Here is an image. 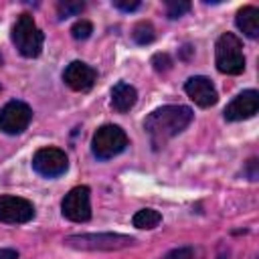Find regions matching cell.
Wrapping results in <instances>:
<instances>
[{
	"label": "cell",
	"mask_w": 259,
	"mask_h": 259,
	"mask_svg": "<svg viewBox=\"0 0 259 259\" xmlns=\"http://www.w3.org/2000/svg\"><path fill=\"white\" fill-rule=\"evenodd\" d=\"M192 109L186 105H162L144 119V130L154 150L162 148L170 138L178 136L192 121Z\"/></svg>",
	"instance_id": "cell-1"
},
{
	"label": "cell",
	"mask_w": 259,
	"mask_h": 259,
	"mask_svg": "<svg viewBox=\"0 0 259 259\" xmlns=\"http://www.w3.org/2000/svg\"><path fill=\"white\" fill-rule=\"evenodd\" d=\"M136 243L134 237L121 233H85V235H69L65 239L67 247L81 251H117L132 247Z\"/></svg>",
	"instance_id": "cell-2"
},
{
	"label": "cell",
	"mask_w": 259,
	"mask_h": 259,
	"mask_svg": "<svg viewBox=\"0 0 259 259\" xmlns=\"http://www.w3.org/2000/svg\"><path fill=\"white\" fill-rule=\"evenodd\" d=\"M214 63L217 69L225 75H239L245 71V55L243 42L233 32H225L219 36L214 45Z\"/></svg>",
	"instance_id": "cell-3"
},
{
	"label": "cell",
	"mask_w": 259,
	"mask_h": 259,
	"mask_svg": "<svg viewBox=\"0 0 259 259\" xmlns=\"http://www.w3.org/2000/svg\"><path fill=\"white\" fill-rule=\"evenodd\" d=\"M12 42L14 47L18 49V53L22 57H38L40 51H42V42H45V36L40 32V28L36 26L32 14H20L12 26Z\"/></svg>",
	"instance_id": "cell-4"
},
{
	"label": "cell",
	"mask_w": 259,
	"mask_h": 259,
	"mask_svg": "<svg viewBox=\"0 0 259 259\" xmlns=\"http://www.w3.org/2000/svg\"><path fill=\"white\" fill-rule=\"evenodd\" d=\"M127 146V136L119 125L105 123L101 125L91 140V152L97 160H109L117 154H121Z\"/></svg>",
	"instance_id": "cell-5"
},
{
	"label": "cell",
	"mask_w": 259,
	"mask_h": 259,
	"mask_svg": "<svg viewBox=\"0 0 259 259\" xmlns=\"http://www.w3.org/2000/svg\"><path fill=\"white\" fill-rule=\"evenodd\" d=\"M91 190L87 186H75L71 188L63 202H61V212L65 219L73 223H85L91 219Z\"/></svg>",
	"instance_id": "cell-6"
},
{
	"label": "cell",
	"mask_w": 259,
	"mask_h": 259,
	"mask_svg": "<svg viewBox=\"0 0 259 259\" xmlns=\"http://www.w3.org/2000/svg\"><path fill=\"white\" fill-rule=\"evenodd\" d=\"M32 119V109L24 101H8L0 109V130L8 136L22 134Z\"/></svg>",
	"instance_id": "cell-7"
},
{
	"label": "cell",
	"mask_w": 259,
	"mask_h": 259,
	"mask_svg": "<svg viewBox=\"0 0 259 259\" xmlns=\"http://www.w3.org/2000/svg\"><path fill=\"white\" fill-rule=\"evenodd\" d=\"M32 168L36 174L45 178H57L67 172L69 160H67V154L59 148H40L32 156Z\"/></svg>",
	"instance_id": "cell-8"
},
{
	"label": "cell",
	"mask_w": 259,
	"mask_h": 259,
	"mask_svg": "<svg viewBox=\"0 0 259 259\" xmlns=\"http://www.w3.org/2000/svg\"><path fill=\"white\" fill-rule=\"evenodd\" d=\"M34 217V206L30 200L4 194L0 196V221L8 225H22Z\"/></svg>",
	"instance_id": "cell-9"
},
{
	"label": "cell",
	"mask_w": 259,
	"mask_h": 259,
	"mask_svg": "<svg viewBox=\"0 0 259 259\" xmlns=\"http://www.w3.org/2000/svg\"><path fill=\"white\" fill-rule=\"evenodd\" d=\"M63 81L73 91H89L97 81V71L91 65L83 63V61H73L65 67Z\"/></svg>",
	"instance_id": "cell-10"
},
{
	"label": "cell",
	"mask_w": 259,
	"mask_h": 259,
	"mask_svg": "<svg viewBox=\"0 0 259 259\" xmlns=\"http://www.w3.org/2000/svg\"><path fill=\"white\" fill-rule=\"evenodd\" d=\"M259 109V93L255 89H247L239 93L227 107H225V119L227 121H241L249 119Z\"/></svg>",
	"instance_id": "cell-11"
},
{
	"label": "cell",
	"mask_w": 259,
	"mask_h": 259,
	"mask_svg": "<svg viewBox=\"0 0 259 259\" xmlns=\"http://www.w3.org/2000/svg\"><path fill=\"white\" fill-rule=\"evenodd\" d=\"M184 91L186 95L198 105V107H210L219 101V93H217V87L212 85V81L208 77H202V75H196V77H190L186 83H184Z\"/></svg>",
	"instance_id": "cell-12"
},
{
	"label": "cell",
	"mask_w": 259,
	"mask_h": 259,
	"mask_svg": "<svg viewBox=\"0 0 259 259\" xmlns=\"http://www.w3.org/2000/svg\"><path fill=\"white\" fill-rule=\"evenodd\" d=\"M138 101V91L134 85L125 83V81H119L113 85L111 89V107L117 111V113H125L130 111Z\"/></svg>",
	"instance_id": "cell-13"
},
{
	"label": "cell",
	"mask_w": 259,
	"mask_h": 259,
	"mask_svg": "<svg viewBox=\"0 0 259 259\" xmlns=\"http://www.w3.org/2000/svg\"><path fill=\"white\" fill-rule=\"evenodd\" d=\"M237 28L247 34L249 38H257L259 36V10L255 6H243L237 12Z\"/></svg>",
	"instance_id": "cell-14"
},
{
	"label": "cell",
	"mask_w": 259,
	"mask_h": 259,
	"mask_svg": "<svg viewBox=\"0 0 259 259\" xmlns=\"http://www.w3.org/2000/svg\"><path fill=\"white\" fill-rule=\"evenodd\" d=\"M132 223L138 229H154V227H158L162 223V214L156 208H142V210H138L134 214Z\"/></svg>",
	"instance_id": "cell-15"
},
{
	"label": "cell",
	"mask_w": 259,
	"mask_h": 259,
	"mask_svg": "<svg viewBox=\"0 0 259 259\" xmlns=\"http://www.w3.org/2000/svg\"><path fill=\"white\" fill-rule=\"evenodd\" d=\"M132 36H134V40L138 42V45H150L152 40H154V26L150 24V22H146V20H142V22H138L136 26H134V30H132Z\"/></svg>",
	"instance_id": "cell-16"
},
{
	"label": "cell",
	"mask_w": 259,
	"mask_h": 259,
	"mask_svg": "<svg viewBox=\"0 0 259 259\" xmlns=\"http://www.w3.org/2000/svg\"><path fill=\"white\" fill-rule=\"evenodd\" d=\"M85 8L83 2H77V0H65V2H59L57 4V12H59V18H69V16H77L81 14Z\"/></svg>",
	"instance_id": "cell-17"
},
{
	"label": "cell",
	"mask_w": 259,
	"mask_h": 259,
	"mask_svg": "<svg viewBox=\"0 0 259 259\" xmlns=\"http://www.w3.org/2000/svg\"><path fill=\"white\" fill-rule=\"evenodd\" d=\"M188 10H190V2H184V0H178V2L170 0V2H166V14H168V18H180Z\"/></svg>",
	"instance_id": "cell-18"
},
{
	"label": "cell",
	"mask_w": 259,
	"mask_h": 259,
	"mask_svg": "<svg viewBox=\"0 0 259 259\" xmlns=\"http://www.w3.org/2000/svg\"><path fill=\"white\" fill-rule=\"evenodd\" d=\"M71 32H73V38L83 40V38H87V36L93 32V24H91L89 20H77V22L73 24Z\"/></svg>",
	"instance_id": "cell-19"
},
{
	"label": "cell",
	"mask_w": 259,
	"mask_h": 259,
	"mask_svg": "<svg viewBox=\"0 0 259 259\" xmlns=\"http://www.w3.org/2000/svg\"><path fill=\"white\" fill-rule=\"evenodd\" d=\"M162 259H194V249L192 247H178L168 251Z\"/></svg>",
	"instance_id": "cell-20"
},
{
	"label": "cell",
	"mask_w": 259,
	"mask_h": 259,
	"mask_svg": "<svg viewBox=\"0 0 259 259\" xmlns=\"http://www.w3.org/2000/svg\"><path fill=\"white\" fill-rule=\"evenodd\" d=\"M152 63H154V69H156V71H166V69H170V65H172V61H170V57H168L166 53L154 55Z\"/></svg>",
	"instance_id": "cell-21"
},
{
	"label": "cell",
	"mask_w": 259,
	"mask_h": 259,
	"mask_svg": "<svg viewBox=\"0 0 259 259\" xmlns=\"http://www.w3.org/2000/svg\"><path fill=\"white\" fill-rule=\"evenodd\" d=\"M113 6H115L117 10H123V12H134V10H138V8H140V2H138V0H134V2L113 0Z\"/></svg>",
	"instance_id": "cell-22"
},
{
	"label": "cell",
	"mask_w": 259,
	"mask_h": 259,
	"mask_svg": "<svg viewBox=\"0 0 259 259\" xmlns=\"http://www.w3.org/2000/svg\"><path fill=\"white\" fill-rule=\"evenodd\" d=\"M255 168H257V160L251 158V160L247 162V172H249V178H251V180H257V170H255Z\"/></svg>",
	"instance_id": "cell-23"
},
{
	"label": "cell",
	"mask_w": 259,
	"mask_h": 259,
	"mask_svg": "<svg viewBox=\"0 0 259 259\" xmlns=\"http://www.w3.org/2000/svg\"><path fill=\"white\" fill-rule=\"evenodd\" d=\"M0 259H18V251H14V249H0Z\"/></svg>",
	"instance_id": "cell-24"
},
{
	"label": "cell",
	"mask_w": 259,
	"mask_h": 259,
	"mask_svg": "<svg viewBox=\"0 0 259 259\" xmlns=\"http://www.w3.org/2000/svg\"><path fill=\"white\" fill-rule=\"evenodd\" d=\"M0 65H2V55H0Z\"/></svg>",
	"instance_id": "cell-25"
}]
</instances>
